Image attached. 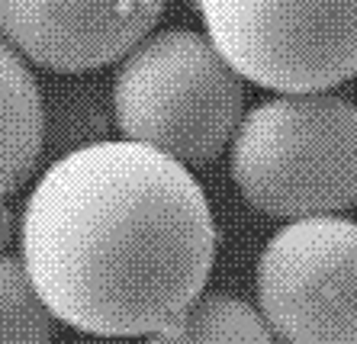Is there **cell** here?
Instances as JSON below:
<instances>
[{"mask_svg": "<svg viewBox=\"0 0 357 344\" xmlns=\"http://www.w3.org/2000/svg\"><path fill=\"white\" fill-rule=\"evenodd\" d=\"M20 248L59 322L139 338L203 296L216 222L187 164L149 145L100 139L52 161L36 180Z\"/></svg>", "mask_w": 357, "mask_h": 344, "instance_id": "6da1fadb", "label": "cell"}, {"mask_svg": "<svg viewBox=\"0 0 357 344\" xmlns=\"http://www.w3.org/2000/svg\"><path fill=\"white\" fill-rule=\"evenodd\" d=\"M229 171L271 219L338 216L357 206V107L332 91L277 93L241 116Z\"/></svg>", "mask_w": 357, "mask_h": 344, "instance_id": "7a4b0ae2", "label": "cell"}, {"mask_svg": "<svg viewBox=\"0 0 357 344\" xmlns=\"http://www.w3.org/2000/svg\"><path fill=\"white\" fill-rule=\"evenodd\" d=\"M241 116V75L209 36L193 29L145 36L113 77V123L119 135L181 164L216 161L232 145Z\"/></svg>", "mask_w": 357, "mask_h": 344, "instance_id": "3957f363", "label": "cell"}, {"mask_svg": "<svg viewBox=\"0 0 357 344\" xmlns=\"http://www.w3.org/2000/svg\"><path fill=\"white\" fill-rule=\"evenodd\" d=\"M197 10L241 81L322 93L357 75V0H197Z\"/></svg>", "mask_w": 357, "mask_h": 344, "instance_id": "277c9868", "label": "cell"}, {"mask_svg": "<svg viewBox=\"0 0 357 344\" xmlns=\"http://www.w3.org/2000/svg\"><path fill=\"white\" fill-rule=\"evenodd\" d=\"M258 312L283 344H357V222H287L258 258Z\"/></svg>", "mask_w": 357, "mask_h": 344, "instance_id": "5b68a950", "label": "cell"}, {"mask_svg": "<svg viewBox=\"0 0 357 344\" xmlns=\"http://www.w3.org/2000/svg\"><path fill=\"white\" fill-rule=\"evenodd\" d=\"M167 0H0V39L59 75L123 61L151 36Z\"/></svg>", "mask_w": 357, "mask_h": 344, "instance_id": "8992f818", "label": "cell"}, {"mask_svg": "<svg viewBox=\"0 0 357 344\" xmlns=\"http://www.w3.org/2000/svg\"><path fill=\"white\" fill-rule=\"evenodd\" d=\"M45 148V107L33 71L0 39V200L29 180Z\"/></svg>", "mask_w": 357, "mask_h": 344, "instance_id": "52a82bcc", "label": "cell"}, {"mask_svg": "<svg viewBox=\"0 0 357 344\" xmlns=\"http://www.w3.org/2000/svg\"><path fill=\"white\" fill-rule=\"evenodd\" d=\"M145 344H280L251 302L229 293H203Z\"/></svg>", "mask_w": 357, "mask_h": 344, "instance_id": "ba28073f", "label": "cell"}, {"mask_svg": "<svg viewBox=\"0 0 357 344\" xmlns=\"http://www.w3.org/2000/svg\"><path fill=\"white\" fill-rule=\"evenodd\" d=\"M55 322L23 258L0 254V344H49Z\"/></svg>", "mask_w": 357, "mask_h": 344, "instance_id": "9c48e42d", "label": "cell"}, {"mask_svg": "<svg viewBox=\"0 0 357 344\" xmlns=\"http://www.w3.org/2000/svg\"><path fill=\"white\" fill-rule=\"evenodd\" d=\"M13 238V216H10V210L3 206V200H0V248Z\"/></svg>", "mask_w": 357, "mask_h": 344, "instance_id": "30bf717a", "label": "cell"}]
</instances>
